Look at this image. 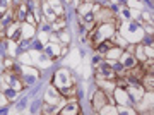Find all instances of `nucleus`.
Returning <instances> with one entry per match:
<instances>
[{
  "instance_id": "nucleus-27",
  "label": "nucleus",
  "mask_w": 154,
  "mask_h": 115,
  "mask_svg": "<svg viewBox=\"0 0 154 115\" xmlns=\"http://www.w3.org/2000/svg\"><path fill=\"white\" fill-rule=\"evenodd\" d=\"M19 62L26 64V65H33V59H31V55L29 53H22L21 57H19Z\"/></svg>"
},
{
  "instance_id": "nucleus-12",
  "label": "nucleus",
  "mask_w": 154,
  "mask_h": 115,
  "mask_svg": "<svg viewBox=\"0 0 154 115\" xmlns=\"http://www.w3.org/2000/svg\"><path fill=\"white\" fill-rule=\"evenodd\" d=\"M7 38L11 40V41H16V43L21 41V24L19 22L14 21L11 26L7 27Z\"/></svg>"
},
{
  "instance_id": "nucleus-21",
  "label": "nucleus",
  "mask_w": 154,
  "mask_h": 115,
  "mask_svg": "<svg viewBox=\"0 0 154 115\" xmlns=\"http://www.w3.org/2000/svg\"><path fill=\"white\" fill-rule=\"evenodd\" d=\"M139 16H140V11H137V9H125L120 14V17L125 19V21H132L134 17H139Z\"/></svg>"
},
{
  "instance_id": "nucleus-10",
  "label": "nucleus",
  "mask_w": 154,
  "mask_h": 115,
  "mask_svg": "<svg viewBox=\"0 0 154 115\" xmlns=\"http://www.w3.org/2000/svg\"><path fill=\"white\" fill-rule=\"evenodd\" d=\"M118 60H120V64L125 67L127 71H128V69H132V67H135L139 64L137 59L134 57V53H132V52H128V50H127V52H122V55H120V59H118Z\"/></svg>"
},
{
  "instance_id": "nucleus-2",
  "label": "nucleus",
  "mask_w": 154,
  "mask_h": 115,
  "mask_svg": "<svg viewBox=\"0 0 154 115\" xmlns=\"http://www.w3.org/2000/svg\"><path fill=\"white\" fill-rule=\"evenodd\" d=\"M118 33L123 36L127 43L135 45L144 40V24H139L135 21H125L118 26Z\"/></svg>"
},
{
  "instance_id": "nucleus-15",
  "label": "nucleus",
  "mask_w": 154,
  "mask_h": 115,
  "mask_svg": "<svg viewBox=\"0 0 154 115\" xmlns=\"http://www.w3.org/2000/svg\"><path fill=\"white\" fill-rule=\"evenodd\" d=\"M122 52H123L122 46L111 45L110 48H106V52L103 53V57H105L106 60H118V59H120V55H122Z\"/></svg>"
},
{
  "instance_id": "nucleus-31",
  "label": "nucleus",
  "mask_w": 154,
  "mask_h": 115,
  "mask_svg": "<svg viewBox=\"0 0 154 115\" xmlns=\"http://www.w3.org/2000/svg\"><path fill=\"white\" fill-rule=\"evenodd\" d=\"M4 64H5V69H12V67H14V60H12V57L5 59V60H4Z\"/></svg>"
},
{
  "instance_id": "nucleus-5",
  "label": "nucleus",
  "mask_w": 154,
  "mask_h": 115,
  "mask_svg": "<svg viewBox=\"0 0 154 115\" xmlns=\"http://www.w3.org/2000/svg\"><path fill=\"white\" fill-rule=\"evenodd\" d=\"M98 79H105V81H115L116 72L111 65V60H103L96 65V81Z\"/></svg>"
},
{
  "instance_id": "nucleus-7",
  "label": "nucleus",
  "mask_w": 154,
  "mask_h": 115,
  "mask_svg": "<svg viewBox=\"0 0 154 115\" xmlns=\"http://www.w3.org/2000/svg\"><path fill=\"white\" fill-rule=\"evenodd\" d=\"M106 103H110V96H108L103 89H98V91L93 94V98H91V105H93L94 112L98 113L99 108H103Z\"/></svg>"
},
{
  "instance_id": "nucleus-14",
  "label": "nucleus",
  "mask_w": 154,
  "mask_h": 115,
  "mask_svg": "<svg viewBox=\"0 0 154 115\" xmlns=\"http://www.w3.org/2000/svg\"><path fill=\"white\" fill-rule=\"evenodd\" d=\"M58 112H60L62 115H77V113H81V108H79V103H77L75 100H70V101H67Z\"/></svg>"
},
{
  "instance_id": "nucleus-26",
  "label": "nucleus",
  "mask_w": 154,
  "mask_h": 115,
  "mask_svg": "<svg viewBox=\"0 0 154 115\" xmlns=\"http://www.w3.org/2000/svg\"><path fill=\"white\" fill-rule=\"evenodd\" d=\"M43 113H55V112H58V108L57 107H53V105H50V103H46L45 101V105H43V110H41Z\"/></svg>"
},
{
  "instance_id": "nucleus-29",
  "label": "nucleus",
  "mask_w": 154,
  "mask_h": 115,
  "mask_svg": "<svg viewBox=\"0 0 154 115\" xmlns=\"http://www.w3.org/2000/svg\"><path fill=\"white\" fill-rule=\"evenodd\" d=\"M144 43V41H142ZM144 52H146V57H147V59H152V45H151V41H149L147 43V46H144Z\"/></svg>"
},
{
  "instance_id": "nucleus-13",
  "label": "nucleus",
  "mask_w": 154,
  "mask_h": 115,
  "mask_svg": "<svg viewBox=\"0 0 154 115\" xmlns=\"http://www.w3.org/2000/svg\"><path fill=\"white\" fill-rule=\"evenodd\" d=\"M113 100H115V103L116 105H127L128 103V94H127V91L122 86H115V89H113Z\"/></svg>"
},
{
  "instance_id": "nucleus-22",
  "label": "nucleus",
  "mask_w": 154,
  "mask_h": 115,
  "mask_svg": "<svg viewBox=\"0 0 154 115\" xmlns=\"http://www.w3.org/2000/svg\"><path fill=\"white\" fill-rule=\"evenodd\" d=\"M50 4V7L53 9V12H55L57 16H63V7H62L60 0H46Z\"/></svg>"
},
{
  "instance_id": "nucleus-24",
  "label": "nucleus",
  "mask_w": 154,
  "mask_h": 115,
  "mask_svg": "<svg viewBox=\"0 0 154 115\" xmlns=\"http://www.w3.org/2000/svg\"><path fill=\"white\" fill-rule=\"evenodd\" d=\"M53 27H55V31L65 29V19H63V16H57V19L53 21Z\"/></svg>"
},
{
  "instance_id": "nucleus-30",
  "label": "nucleus",
  "mask_w": 154,
  "mask_h": 115,
  "mask_svg": "<svg viewBox=\"0 0 154 115\" xmlns=\"http://www.w3.org/2000/svg\"><path fill=\"white\" fill-rule=\"evenodd\" d=\"M48 38H50V36H48V33H45V29H43V31L39 33V41H41L43 45H46V41H48Z\"/></svg>"
},
{
  "instance_id": "nucleus-25",
  "label": "nucleus",
  "mask_w": 154,
  "mask_h": 115,
  "mask_svg": "<svg viewBox=\"0 0 154 115\" xmlns=\"http://www.w3.org/2000/svg\"><path fill=\"white\" fill-rule=\"evenodd\" d=\"M116 112H118V113H130V115L137 113V110L130 108V107H127V105H116Z\"/></svg>"
},
{
  "instance_id": "nucleus-3",
  "label": "nucleus",
  "mask_w": 154,
  "mask_h": 115,
  "mask_svg": "<svg viewBox=\"0 0 154 115\" xmlns=\"http://www.w3.org/2000/svg\"><path fill=\"white\" fill-rule=\"evenodd\" d=\"M75 81L72 79L70 72L67 71V69H58L55 72V76H53V86H55L60 93H63L65 89H69L70 86H74Z\"/></svg>"
},
{
  "instance_id": "nucleus-16",
  "label": "nucleus",
  "mask_w": 154,
  "mask_h": 115,
  "mask_svg": "<svg viewBox=\"0 0 154 115\" xmlns=\"http://www.w3.org/2000/svg\"><path fill=\"white\" fill-rule=\"evenodd\" d=\"M41 12H43V19L46 22H53L57 19V14L53 12V9L50 7L48 2H41Z\"/></svg>"
},
{
  "instance_id": "nucleus-11",
  "label": "nucleus",
  "mask_w": 154,
  "mask_h": 115,
  "mask_svg": "<svg viewBox=\"0 0 154 115\" xmlns=\"http://www.w3.org/2000/svg\"><path fill=\"white\" fill-rule=\"evenodd\" d=\"M45 53L48 55L51 60H55V59L62 57V46H60V43H53V41L46 43V45H45Z\"/></svg>"
},
{
  "instance_id": "nucleus-6",
  "label": "nucleus",
  "mask_w": 154,
  "mask_h": 115,
  "mask_svg": "<svg viewBox=\"0 0 154 115\" xmlns=\"http://www.w3.org/2000/svg\"><path fill=\"white\" fill-rule=\"evenodd\" d=\"M45 101L50 103V105H53V107H57V108L60 110L62 107L67 103V98L63 96V94H60V91L51 84V86H48L46 91H45Z\"/></svg>"
},
{
  "instance_id": "nucleus-8",
  "label": "nucleus",
  "mask_w": 154,
  "mask_h": 115,
  "mask_svg": "<svg viewBox=\"0 0 154 115\" xmlns=\"http://www.w3.org/2000/svg\"><path fill=\"white\" fill-rule=\"evenodd\" d=\"M29 55H31V59H33V64L36 67H41V69H45V67L51 65V59H50L48 55L45 53V52H29Z\"/></svg>"
},
{
  "instance_id": "nucleus-17",
  "label": "nucleus",
  "mask_w": 154,
  "mask_h": 115,
  "mask_svg": "<svg viewBox=\"0 0 154 115\" xmlns=\"http://www.w3.org/2000/svg\"><path fill=\"white\" fill-rule=\"evenodd\" d=\"M34 31H36V26L29 24V22H22V24H21V41H22V40L33 38Z\"/></svg>"
},
{
  "instance_id": "nucleus-4",
  "label": "nucleus",
  "mask_w": 154,
  "mask_h": 115,
  "mask_svg": "<svg viewBox=\"0 0 154 115\" xmlns=\"http://www.w3.org/2000/svg\"><path fill=\"white\" fill-rule=\"evenodd\" d=\"M16 71H17V74H19V77H21V81L24 82V84H33V82H36L39 79V71L33 65L22 64V65L17 67Z\"/></svg>"
},
{
  "instance_id": "nucleus-23",
  "label": "nucleus",
  "mask_w": 154,
  "mask_h": 115,
  "mask_svg": "<svg viewBox=\"0 0 154 115\" xmlns=\"http://www.w3.org/2000/svg\"><path fill=\"white\" fill-rule=\"evenodd\" d=\"M98 113H101V115H111V113H118V112H116V107H115V105L106 103L103 108H99Z\"/></svg>"
},
{
  "instance_id": "nucleus-18",
  "label": "nucleus",
  "mask_w": 154,
  "mask_h": 115,
  "mask_svg": "<svg viewBox=\"0 0 154 115\" xmlns=\"http://www.w3.org/2000/svg\"><path fill=\"white\" fill-rule=\"evenodd\" d=\"M140 84H142V88L146 89V91H152L154 89V82H152V74L151 72H146L142 77H140Z\"/></svg>"
},
{
  "instance_id": "nucleus-28",
  "label": "nucleus",
  "mask_w": 154,
  "mask_h": 115,
  "mask_svg": "<svg viewBox=\"0 0 154 115\" xmlns=\"http://www.w3.org/2000/svg\"><path fill=\"white\" fill-rule=\"evenodd\" d=\"M58 41H60V43H65V45H67L69 41H70V36H69V33L62 29V31H60V34H58Z\"/></svg>"
},
{
  "instance_id": "nucleus-1",
  "label": "nucleus",
  "mask_w": 154,
  "mask_h": 115,
  "mask_svg": "<svg viewBox=\"0 0 154 115\" xmlns=\"http://www.w3.org/2000/svg\"><path fill=\"white\" fill-rule=\"evenodd\" d=\"M116 27L118 26H116L115 22H99V24H94L89 29V43H91V46L98 48L103 41L110 40Z\"/></svg>"
},
{
  "instance_id": "nucleus-32",
  "label": "nucleus",
  "mask_w": 154,
  "mask_h": 115,
  "mask_svg": "<svg viewBox=\"0 0 154 115\" xmlns=\"http://www.w3.org/2000/svg\"><path fill=\"white\" fill-rule=\"evenodd\" d=\"M7 101H9V100L5 98V94H4L2 91H0V107H4V105H7Z\"/></svg>"
},
{
  "instance_id": "nucleus-19",
  "label": "nucleus",
  "mask_w": 154,
  "mask_h": 115,
  "mask_svg": "<svg viewBox=\"0 0 154 115\" xmlns=\"http://www.w3.org/2000/svg\"><path fill=\"white\" fill-rule=\"evenodd\" d=\"M65 62H67V65H72L74 69H81V55H79V52L74 48V52L70 53V57Z\"/></svg>"
},
{
  "instance_id": "nucleus-9",
  "label": "nucleus",
  "mask_w": 154,
  "mask_h": 115,
  "mask_svg": "<svg viewBox=\"0 0 154 115\" xmlns=\"http://www.w3.org/2000/svg\"><path fill=\"white\" fill-rule=\"evenodd\" d=\"M137 103H139V112H142V113H152V108H154L152 107V91H146Z\"/></svg>"
},
{
  "instance_id": "nucleus-20",
  "label": "nucleus",
  "mask_w": 154,
  "mask_h": 115,
  "mask_svg": "<svg viewBox=\"0 0 154 115\" xmlns=\"http://www.w3.org/2000/svg\"><path fill=\"white\" fill-rule=\"evenodd\" d=\"M134 52H135L134 57L137 59V62H144L147 59V57H146V52H144V43H140V41L134 45Z\"/></svg>"
}]
</instances>
